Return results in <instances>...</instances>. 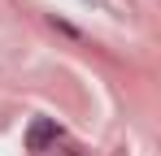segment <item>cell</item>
Here are the masks:
<instances>
[{
  "mask_svg": "<svg viewBox=\"0 0 161 156\" xmlns=\"http://www.w3.org/2000/svg\"><path fill=\"white\" fill-rule=\"evenodd\" d=\"M57 134H61V130H57V122L35 117V122H31V130H26V148H31V152H48V148L57 143Z\"/></svg>",
  "mask_w": 161,
  "mask_h": 156,
  "instance_id": "obj_1",
  "label": "cell"
}]
</instances>
